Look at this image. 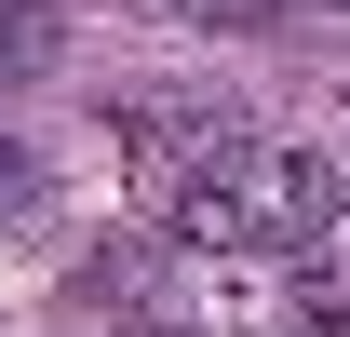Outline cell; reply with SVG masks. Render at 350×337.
Segmentation results:
<instances>
[{
	"label": "cell",
	"mask_w": 350,
	"mask_h": 337,
	"mask_svg": "<svg viewBox=\"0 0 350 337\" xmlns=\"http://www.w3.org/2000/svg\"><path fill=\"white\" fill-rule=\"evenodd\" d=\"M122 149H135V203L202 256H323L350 229V162L323 149H269V135L175 122V108L122 122Z\"/></svg>",
	"instance_id": "obj_1"
},
{
	"label": "cell",
	"mask_w": 350,
	"mask_h": 337,
	"mask_svg": "<svg viewBox=\"0 0 350 337\" xmlns=\"http://www.w3.org/2000/svg\"><path fill=\"white\" fill-rule=\"evenodd\" d=\"M297 310H310V324H350V229L323 256H297Z\"/></svg>",
	"instance_id": "obj_2"
},
{
	"label": "cell",
	"mask_w": 350,
	"mask_h": 337,
	"mask_svg": "<svg viewBox=\"0 0 350 337\" xmlns=\"http://www.w3.org/2000/svg\"><path fill=\"white\" fill-rule=\"evenodd\" d=\"M27 68H54V14L41 0H0V82H27Z\"/></svg>",
	"instance_id": "obj_3"
},
{
	"label": "cell",
	"mask_w": 350,
	"mask_h": 337,
	"mask_svg": "<svg viewBox=\"0 0 350 337\" xmlns=\"http://www.w3.org/2000/svg\"><path fill=\"white\" fill-rule=\"evenodd\" d=\"M162 14H175V27H216V41H256L283 0H162Z\"/></svg>",
	"instance_id": "obj_4"
},
{
	"label": "cell",
	"mask_w": 350,
	"mask_h": 337,
	"mask_svg": "<svg viewBox=\"0 0 350 337\" xmlns=\"http://www.w3.org/2000/svg\"><path fill=\"white\" fill-rule=\"evenodd\" d=\"M41 203V162H27V135H0V216H27Z\"/></svg>",
	"instance_id": "obj_5"
},
{
	"label": "cell",
	"mask_w": 350,
	"mask_h": 337,
	"mask_svg": "<svg viewBox=\"0 0 350 337\" xmlns=\"http://www.w3.org/2000/svg\"><path fill=\"white\" fill-rule=\"evenodd\" d=\"M337 14H350V0H337Z\"/></svg>",
	"instance_id": "obj_6"
}]
</instances>
